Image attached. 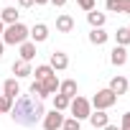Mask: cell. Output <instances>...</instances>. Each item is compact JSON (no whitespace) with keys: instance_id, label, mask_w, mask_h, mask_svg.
I'll list each match as a JSON object with an SVG mask.
<instances>
[{"instance_id":"9a60e30c","label":"cell","mask_w":130,"mask_h":130,"mask_svg":"<svg viewBox=\"0 0 130 130\" xmlns=\"http://www.w3.org/2000/svg\"><path fill=\"white\" fill-rule=\"evenodd\" d=\"M41 87H43V94L48 97V94H54L56 89H59V77H56V72L54 74H48L43 82H41Z\"/></svg>"},{"instance_id":"836d02e7","label":"cell","mask_w":130,"mask_h":130,"mask_svg":"<svg viewBox=\"0 0 130 130\" xmlns=\"http://www.w3.org/2000/svg\"><path fill=\"white\" fill-rule=\"evenodd\" d=\"M3 31H5V26H3V21H0V36H3Z\"/></svg>"},{"instance_id":"4fadbf2b","label":"cell","mask_w":130,"mask_h":130,"mask_svg":"<svg viewBox=\"0 0 130 130\" xmlns=\"http://www.w3.org/2000/svg\"><path fill=\"white\" fill-rule=\"evenodd\" d=\"M59 94H64V97L74 100V97H77V82H74V79H67V82H59Z\"/></svg>"},{"instance_id":"3957f363","label":"cell","mask_w":130,"mask_h":130,"mask_svg":"<svg viewBox=\"0 0 130 130\" xmlns=\"http://www.w3.org/2000/svg\"><path fill=\"white\" fill-rule=\"evenodd\" d=\"M69 107H72L74 120H87V117L92 115V105H89V100H84V97H79V94L69 102Z\"/></svg>"},{"instance_id":"7c38bea8","label":"cell","mask_w":130,"mask_h":130,"mask_svg":"<svg viewBox=\"0 0 130 130\" xmlns=\"http://www.w3.org/2000/svg\"><path fill=\"white\" fill-rule=\"evenodd\" d=\"M56 31H61V33H72V31H74V18L67 15V13L59 15V18H56Z\"/></svg>"},{"instance_id":"52a82bcc","label":"cell","mask_w":130,"mask_h":130,"mask_svg":"<svg viewBox=\"0 0 130 130\" xmlns=\"http://www.w3.org/2000/svg\"><path fill=\"white\" fill-rule=\"evenodd\" d=\"M107 89H110L112 94H117V97H120V94H125V92H127V79L117 74V77H112V79H110V87H107Z\"/></svg>"},{"instance_id":"44dd1931","label":"cell","mask_w":130,"mask_h":130,"mask_svg":"<svg viewBox=\"0 0 130 130\" xmlns=\"http://www.w3.org/2000/svg\"><path fill=\"white\" fill-rule=\"evenodd\" d=\"M69 97H64V94H54V110H59V112H64V110H67L69 107Z\"/></svg>"},{"instance_id":"1f68e13d","label":"cell","mask_w":130,"mask_h":130,"mask_svg":"<svg viewBox=\"0 0 130 130\" xmlns=\"http://www.w3.org/2000/svg\"><path fill=\"white\" fill-rule=\"evenodd\" d=\"M33 3H36V5H46V3H48V0H33Z\"/></svg>"},{"instance_id":"6da1fadb","label":"cell","mask_w":130,"mask_h":130,"mask_svg":"<svg viewBox=\"0 0 130 130\" xmlns=\"http://www.w3.org/2000/svg\"><path fill=\"white\" fill-rule=\"evenodd\" d=\"M43 115H46L43 102L36 100V97H31V94L18 97L15 105L10 107V117H13L18 125H23V127H33L38 120H43Z\"/></svg>"},{"instance_id":"d4e9b609","label":"cell","mask_w":130,"mask_h":130,"mask_svg":"<svg viewBox=\"0 0 130 130\" xmlns=\"http://www.w3.org/2000/svg\"><path fill=\"white\" fill-rule=\"evenodd\" d=\"M10 107H13V100L5 97V94H0V112H10Z\"/></svg>"},{"instance_id":"ffe728a7","label":"cell","mask_w":130,"mask_h":130,"mask_svg":"<svg viewBox=\"0 0 130 130\" xmlns=\"http://www.w3.org/2000/svg\"><path fill=\"white\" fill-rule=\"evenodd\" d=\"M105 41H107V31H105V28H92V31H89V43L102 46Z\"/></svg>"},{"instance_id":"ba28073f","label":"cell","mask_w":130,"mask_h":130,"mask_svg":"<svg viewBox=\"0 0 130 130\" xmlns=\"http://www.w3.org/2000/svg\"><path fill=\"white\" fill-rule=\"evenodd\" d=\"M107 10H110V13L130 15V0H107Z\"/></svg>"},{"instance_id":"8fae6325","label":"cell","mask_w":130,"mask_h":130,"mask_svg":"<svg viewBox=\"0 0 130 130\" xmlns=\"http://www.w3.org/2000/svg\"><path fill=\"white\" fill-rule=\"evenodd\" d=\"M87 120L92 122V127H94V130H97V127H107V125H110V117H107V112H105V110H97V112H92Z\"/></svg>"},{"instance_id":"e575fe53","label":"cell","mask_w":130,"mask_h":130,"mask_svg":"<svg viewBox=\"0 0 130 130\" xmlns=\"http://www.w3.org/2000/svg\"><path fill=\"white\" fill-rule=\"evenodd\" d=\"M127 31H130V26H127Z\"/></svg>"},{"instance_id":"277c9868","label":"cell","mask_w":130,"mask_h":130,"mask_svg":"<svg viewBox=\"0 0 130 130\" xmlns=\"http://www.w3.org/2000/svg\"><path fill=\"white\" fill-rule=\"evenodd\" d=\"M115 102H117V94H112L110 89H100V92L92 97L89 105H94V110H107V107H112Z\"/></svg>"},{"instance_id":"5b68a950","label":"cell","mask_w":130,"mask_h":130,"mask_svg":"<svg viewBox=\"0 0 130 130\" xmlns=\"http://www.w3.org/2000/svg\"><path fill=\"white\" fill-rule=\"evenodd\" d=\"M64 120H67V117H64L59 110H51V112L43 115V130H61Z\"/></svg>"},{"instance_id":"484cf974","label":"cell","mask_w":130,"mask_h":130,"mask_svg":"<svg viewBox=\"0 0 130 130\" xmlns=\"http://www.w3.org/2000/svg\"><path fill=\"white\" fill-rule=\"evenodd\" d=\"M61 130H82V127H79V120H74V117H69V120H64V125H61Z\"/></svg>"},{"instance_id":"5bb4252c","label":"cell","mask_w":130,"mask_h":130,"mask_svg":"<svg viewBox=\"0 0 130 130\" xmlns=\"http://www.w3.org/2000/svg\"><path fill=\"white\" fill-rule=\"evenodd\" d=\"M36 59V43L33 41H26V43H21V61H33Z\"/></svg>"},{"instance_id":"603a6c76","label":"cell","mask_w":130,"mask_h":130,"mask_svg":"<svg viewBox=\"0 0 130 130\" xmlns=\"http://www.w3.org/2000/svg\"><path fill=\"white\" fill-rule=\"evenodd\" d=\"M115 38H117V46H127L130 43V31L127 28H117L115 31Z\"/></svg>"},{"instance_id":"83f0119b","label":"cell","mask_w":130,"mask_h":130,"mask_svg":"<svg viewBox=\"0 0 130 130\" xmlns=\"http://www.w3.org/2000/svg\"><path fill=\"white\" fill-rule=\"evenodd\" d=\"M120 130H130V112L122 115V122H120Z\"/></svg>"},{"instance_id":"4dcf8cb0","label":"cell","mask_w":130,"mask_h":130,"mask_svg":"<svg viewBox=\"0 0 130 130\" xmlns=\"http://www.w3.org/2000/svg\"><path fill=\"white\" fill-rule=\"evenodd\" d=\"M102 130H120L117 125H107V127H102Z\"/></svg>"},{"instance_id":"8992f818","label":"cell","mask_w":130,"mask_h":130,"mask_svg":"<svg viewBox=\"0 0 130 130\" xmlns=\"http://www.w3.org/2000/svg\"><path fill=\"white\" fill-rule=\"evenodd\" d=\"M28 36H31L33 43H43V41L48 38V26H46V23H36V26L28 31Z\"/></svg>"},{"instance_id":"d6986e66","label":"cell","mask_w":130,"mask_h":130,"mask_svg":"<svg viewBox=\"0 0 130 130\" xmlns=\"http://www.w3.org/2000/svg\"><path fill=\"white\" fill-rule=\"evenodd\" d=\"M87 21H89L92 28H102L105 21H107V15H105V13H97V10H89V13H87Z\"/></svg>"},{"instance_id":"d6a6232c","label":"cell","mask_w":130,"mask_h":130,"mask_svg":"<svg viewBox=\"0 0 130 130\" xmlns=\"http://www.w3.org/2000/svg\"><path fill=\"white\" fill-rule=\"evenodd\" d=\"M3 48H5V43H3V41H0V56H3Z\"/></svg>"},{"instance_id":"7402d4cb","label":"cell","mask_w":130,"mask_h":130,"mask_svg":"<svg viewBox=\"0 0 130 130\" xmlns=\"http://www.w3.org/2000/svg\"><path fill=\"white\" fill-rule=\"evenodd\" d=\"M33 74H36V82H43L48 74H54V69L48 67V64H41V67H36V72H33Z\"/></svg>"},{"instance_id":"4316f807","label":"cell","mask_w":130,"mask_h":130,"mask_svg":"<svg viewBox=\"0 0 130 130\" xmlns=\"http://www.w3.org/2000/svg\"><path fill=\"white\" fill-rule=\"evenodd\" d=\"M77 5H79L82 10L89 13V10H94V0H77Z\"/></svg>"},{"instance_id":"cb8c5ba5","label":"cell","mask_w":130,"mask_h":130,"mask_svg":"<svg viewBox=\"0 0 130 130\" xmlns=\"http://www.w3.org/2000/svg\"><path fill=\"white\" fill-rule=\"evenodd\" d=\"M31 97H36V100H43V97H46V94H43L41 82H33V84H31Z\"/></svg>"},{"instance_id":"ac0fdd59","label":"cell","mask_w":130,"mask_h":130,"mask_svg":"<svg viewBox=\"0 0 130 130\" xmlns=\"http://www.w3.org/2000/svg\"><path fill=\"white\" fill-rule=\"evenodd\" d=\"M110 61L115 64V67H122V64L127 61V51H125V46H115L112 54H110Z\"/></svg>"},{"instance_id":"30bf717a","label":"cell","mask_w":130,"mask_h":130,"mask_svg":"<svg viewBox=\"0 0 130 130\" xmlns=\"http://www.w3.org/2000/svg\"><path fill=\"white\" fill-rule=\"evenodd\" d=\"M0 89H3V94H5V97H10L13 102H15V94H21L18 79H13V77H10V79H5V82H3V87H0Z\"/></svg>"},{"instance_id":"f546056e","label":"cell","mask_w":130,"mask_h":130,"mask_svg":"<svg viewBox=\"0 0 130 130\" xmlns=\"http://www.w3.org/2000/svg\"><path fill=\"white\" fill-rule=\"evenodd\" d=\"M48 3H54L56 8H64V5H67V0H48Z\"/></svg>"},{"instance_id":"2e32d148","label":"cell","mask_w":130,"mask_h":130,"mask_svg":"<svg viewBox=\"0 0 130 130\" xmlns=\"http://www.w3.org/2000/svg\"><path fill=\"white\" fill-rule=\"evenodd\" d=\"M13 74H15L18 79H23V77H31L33 69H31V64H28V61H21V59H18V61L13 64Z\"/></svg>"},{"instance_id":"9c48e42d","label":"cell","mask_w":130,"mask_h":130,"mask_svg":"<svg viewBox=\"0 0 130 130\" xmlns=\"http://www.w3.org/2000/svg\"><path fill=\"white\" fill-rule=\"evenodd\" d=\"M48 67L54 69V72H61V69H67L69 67V59H67V54H61V51H54L51 54V64Z\"/></svg>"},{"instance_id":"7a4b0ae2","label":"cell","mask_w":130,"mask_h":130,"mask_svg":"<svg viewBox=\"0 0 130 130\" xmlns=\"http://www.w3.org/2000/svg\"><path fill=\"white\" fill-rule=\"evenodd\" d=\"M26 41H28V28L23 23H13L3 31V43L5 46H21Z\"/></svg>"},{"instance_id":"f1b7e54d","label":"cell","mask_w":130,"mask_h":130,"mask_svg":"<svg viewBox=\"0 0 130 130\" xmlns=\"http://www.w3.org/2000/svg\"><path fill=\"white\" fill-rule=\"evenodd\" d=\"M18 5H21V8H31V5H33V0H18Z\"/></svg>"},{"instance_id":"d590c367","label":"cell","mask_w":130,"mask_h":130,"mask_svg":"<svg viewBox=\"0 0 130 130\" xmlns=\"http://www.w3.org/2000/svg\"><path fill=\"white\" fill-rule=\"evenodd\" d=\"M0 92H3V89H0Z\"/></svg>"},{"instance_id":"e0dca14e","label":"cell","mask_w":130,"mask_h":130,"mask_svg":"<svg viewBox=\"0 0 130 130\" xmlns=\"http://www.w3.org/2000/svg\"><path fill=\"white\" fill-rule=\"evenodd\" d=\"M18 10L13 8V5H8V8H3V13H0V21H3V26L8 23V26H13V23H18Z\"/></svg>"}]
</instances>
